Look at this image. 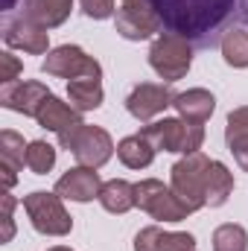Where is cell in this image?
Returning a JSON list of instances; mask_svg holds the SVG:
<instances>
[{
	"label": "cell",
	"mask_w": 248,
	"mask_h": 251,
	"mask_svg": "<svg viewBox=\"0 0 248 251\" xmlns=\"http://www.w3.org/2000/svg\"><path fill=\"white\" fill-rule=\"evenodd\" d=\"M41 67H44V73L62 76V79H82V76L99 79V76H102L99 62H97L94 56H88L82 47H73V44H62V47L50 50Z\"/></svg>",
	"instance_id": "9"
},
{
	"label": "cell",
	"mask_w": 248,
	"mask_h": 251,
	"mask_svg": "<svg viewBox=\"0 0 248 251\" xmlns=\"http://www.w3.org/2000/svg\"><path fill=\"white\" fill-rule=\"evenodd\" d=\"M173 108L178 111V117H181V120H190V123H204V120L213 114L216 100H213V94H210V91H204V88H190V91H184V94H175Z\"/></svg>",
	"instance_id": "16"
},
{
	"label": "cell",
	"mask_w": 248,
	"mask_h": 251,
	"mask_svg": "<svg viewBox=\"0 0 248 251\" xmlns=\"http://www.w3.org/2000/svg\"><path fill=\"white\" fill-rule=\"evenodd\" d=\"M24 210L32 222V228L38 234H47V237H64L70 234L73 228V219L70 213L64 210L62 196L59 193H44V190H35L24 199Z\"/></svg>",
	"instance_id": "4"
},
{
	"label": "cell",
	"mask_w": 248,
	"mask_h": 251,
	"mask_svg": "<svg viewBox=\"0 0 248 251\" xmlns=\"http://www.w3.org/2000/svg\"><path fill=\"white\" fill-rule=\"evenodd\" d=\"M56 164V149L47 143V140H32L26 146V167L35 173V176H47Z\"/></svg>",
	"instance_id": "26"
},
{
	"label": "cell",
	"mask_w": 248,
	"mask_h": 251,
	"mask_svg": "<svg viewBox=\"0 0 248 251\" xmlns=\"http://www.w3.org/2000/svg\"><path fill=\"white\" fill-rule=\"evenodd\" d=\"M149 64L161 79L178 82L181 76H187V70L193 64V44L175 32H164L155 38V44L149 50Z\"/></svg>",
	"instance_id": "6"
},
{
	"label": "cell",
	"mask_w": 248,
	"mask_h": 251,
	"mask_svg": "<svg viewBox=\"0 0 248 251\" xmlns=\"http://www.w3.org/2000/svg\"><path fill=\"white\" fill-rule=\"evenodd\" d=\"M21 70H24V64L18 62L12 53H0V82H3V85H9V82H18Z\"/></svg>",
	"instance_id": "28"
},
{
	"label": "cell",
	"mask_w": 248,
	"mask_h": 251,
	"mask_svg": "<svg viewBox=\"0 0 248 251\" xmlns=\"http://www.w3.org/2000/svg\"><path fill=\"white\" fill-rule=\"evenodd\" d=\"M207 164H210V158H204L201 152H193V155H184L173 167V184L170 187L190 213H196V210H201L207 204V196H204Z\"/></svg>",
	"instance_id": "3"
},
{
	"label": "cell",
	"mask_w": 248,
	"mask_h": 251,
	"mask_svg": "<svg viewBox=\"0 0 248 251\" xmlns=\"http://www.w3.org/2000/svg\"><path fill=\"white\" fill-rule=\"evenodd\" d=\"M175 102V94L170 91V85H152V82H140L131 94H128V100H125V108H128V114L134 117V120H140V123H149V120H155L161 111H167L170 105Z\"/></svg>",
	"instance_id": "10"
},
{
	"label": "cell",
	"mask_w": 248,
	"mask_h": 251,
	"mask_svg": "<svg viewBox=\"0 0 248 251\" xmlns=\"http://www.w3.org/2000/svg\"><path fill=\"white\" fill-rule=\"evenodd\" d=\"M0 196H3V243H9L12 234H15V225H12V207H15V199L9 196V190H3Z\"/></svg>",
	"instance_id": "29"
},
{
	"label": "cell",
	"mask_w": 248,
	"mask_h": 251,
	"mask_svg": "<svg viewBox=\"0 0 248 251\" xmlns=\"http://www.w3.org/2000/svg\"><path fill=\"white\" fill-rule=\"evenodd\" d=\"M161 26L196 47H213L216 35L237 9V18L248 24V0H152Z\"/></svg>",
	"instance_id": "1"
},
{
	"label": "cell",
	"mask_w": 248,
	"mask_h": 251,
	"mask_svg": "<svg viewBox=\"0 0 248 251\" xmlns=\"http://www.w3.org/2000/svg\"><path fill=\"white\" fill-rule=\"evenodd\" d=\"M114 24L125 41H143L161 29V18H158L152 0H123Z\"/></svg>",
	"instance_id": "8"
},
{
	"label": "cell",
	"mask_w": 248,
	"mask_h": 251,
	"mask_svg": "<svg viewBox=\"0 0 248 251\" xmlns=\"http://www.w3.org/2000/svg\"><path fill=\"white\" fill-rule=\"evenodd\" d=\"M99 204L108 210V213H128L134 204H137V187L128 184L123 178H114V181H105L99 190Z\"/></svg>",
	"instance_id": "19"
},
{
	"label": "cell",
	"mask_w": 248,
	"mask_h": 251,
	"mask_svg": "<svg viewBox=\"0 0 248 251\" xmlns=\"http://www.w3.org/2000/svg\"><path fill=\"white\" fill-rule=\"evenodd\" d=\"M222 56L231 67H248V29L231 26L222 35Z\"/></svg>",
	"instance_id": "23"
},
{
	"label": "cell",
	"mask_w": 248,
	"mask_h": 251,
	"mask_svg": "<svg viewBox=\"0 0 248 251\" xmlns=\"http://www.w3.org/2000/svg\"><path fill=\"white\" fill-rule=\"evenodd\" d=\"M196 237L193 234H173L164 228H143L134 237V251H193Z\"/></svg>",
	"instance_id": "15"
},
{
	"label": "cell",
	"mask_w": 248,
	"mask_h": 251,
	"mask_svg": "<svg viewBox=\"0 0 248 251\" xmlns=\"http://www.w3.org/2000/svg\"><path fill=\"white\" fill-rule=\"evenodd\" d=\"M41 128H50V131H56L59 134V140H64L73 128H79L82 126V117H79V111L73 108V105H67L62 102L59 97H47L44 100V105H41V111H38V117H35Z\"/></svg>",
	"instance_id": "14"
},
{
	"label": "cell",
	"mask_w": 248,
	"mask_h": 251,
	"mask_svg": "<svg viewBox=\"0 0 248 251\" xmlns=\"http://www.w3.org/2000/svg\"><path fill=\"white\" fill-rule=\"evenodd\" d=\"M225 143L231 152L248 146V105L237 108L228 114V126H225Z\"/></svg>",
	"instance_id": "25"
},
{
	"label": "cell",
	"mask_w": 248,
	"mask_h": 251,
	"mask_svg": "<svg viewBox=\"0 0 248 251\" xmlns=\"http://www.w3.org/2000/svg\"><path fill=\"white\" fill-rule=\"evenodd\" d=\"M47 97H50V91L41 82H9L0 91V102L9 111H18L24 117H38Z\"/></svg>",
	"instance_id": "11"
},
{
	"label": "cell",
	"mask_w": 248,
	"mask_h": 251,
	"mask_svg": "<svg viewBox=\"0 0 248 251\" xmlns=\"http://www.w3.org/2000/svg\"><path fill=\"white\" fill-rule=\"evenodd\" d=\"M213 251H248V234L243 225H219L213 231Z\"/></svg>",
	"instance_id": "24"
},
{
	"label": "cell",
	"mask_w": 248,
	"mask_h": 251,
	"mask_svg": "<svg viewBox=\"0 0 248 251\" xmlns=\"http://www.w3.org/2000/svg\"><path fill=\"white\" fill-rule=\"evenodd\" d=\"M3 41L9 47H18V50H26V53H47L50 47V38H47V26L29 21V18H15V21H6L3 24Z\"/></svg>",
	"instance_id": "12"
},
{
	"label": "cell",
	"mask_w": 248,
	"mask_h": 251,
	"mask_svg": "<svg viewBox=\"0 0 248 251\" xmlns=\"http://www.w3.org/2000/svg\"><path fill=\"white\" fill-rule=\"evenodd\" d=\"M67 97H70V105H73L79 114H82V111H94V108L102 105V85H99V79H91V76L70 79Z\"/></svg>",
	"instance_id": "21"
},
{
	"label": "cell",
	"mask_w": 248,
	"mask_h": 251,
	"mask_svg": "<svg viewBox=\"0 0 248 251\" xmlns=\"http://www.w3.org/2000/svg\"><path fill=\"white\" fill-rule=\"evenodd\" d=\"M67 152H73L76 155V161H79V167H91V170H99L102 164H108L111 161V155H114V140H111V134L105 131V128H99V126H79V128H73L64 140H59Z\"/></svg>",
	"instance_id": "5"
},
{
	"label": "cell",
	"mask_w": 248,
	"mask_h": 251,
	"mask_svg": "<svg viewBox=\"0 0 248 251\" xmlns=\"http://www.w3.org/2000/svg\"><path fill=\"white\" fill-rule=\"evenodd\" d=\"M234 193V176L228 173V167L222 161H210L207 164V176H204V196L210 207H222L228 201V196Z\"/></svg>",
	"instance_id": "18"
},
{
	"label": "cell",
	"mask_w": 248,
	"mask_h": 251,
	"mask_svg": "<svg viewBox=\"0 0 248 251\" xmlns=\"http://www.w3.org/2000/svg\"><path fill=\"white\" fill-rule=\"evenodd\" d=\"M50 251H70V249H64V246H56V249H50Z\"/></svg>",
	"instance_id": "31"
},
{
	"label": "cell",
	"mask_w": 248,
	"mask_h": 251,
	"mask_svg": "<svg viewBox=\"0 0 248 251\" xmlns=\"http://www.w3.org/2000/svg\"><path fill=\"white\" fill-rule=\"evenodd\" d=\"M99 190H102L99 173L91 170V167H73V170H67L62 178L56 181V193H59L62 199H70V201H91V199H99Z\"/></svg>",
	"instance_id": "13"
},
{
	"label": "cell",
	"mask_w": 248,
	"mask_h": 251,
	"mask_svg": "<svg viewBox=\"0 0 248 251\" xmlns=\"http://www.w3.org/2000/svg\"><path fill=\"white\" fill-rule=\"evenodd\" d=\"M140 134L155 146V149H164V152H181V155H193L201 149L204 143V128L201 123H190V120H158V123H149L140 128Z\"/></svg>",
	"instance_id": "2"
},
{
	"label": "cell",
	"mask_w": 248,
	"mask_h": 251,
	"mask_svg": "<svg viewBox=\"0 0 248 251\" xmlns=\"http://www.w3.org/2000/svg\"><path fill=\"white\" fill-rule=\"evenodd\" d=\"M155 146L143 137V134H131V137H123L117 143V158L123 161L128 170H146L152 161H155Z\"/></svg>",
	"instance_id": "20"
},
{
	"label": "cell",
	"mask_w": 248,
	"mask_h": 251,
	"mask_svg": "<svg viewBox=\"0 0 248 251\" xmlns=\"http://www.w3.org/2000/svg\"><path fill=\"white\" fill-rule=\"evenodd\" d=\"M134 187H137L140 210H146L152 219H158V222H181V219H187L190 210L178 201V196L173 193V187H164V181L146 178V181H140Z\"/></svg>",
	"instance_id": "7"
},
{
	"label": "cell",
	"mask_w": 248,
	"mask_h": 251,
	"mask_svg": "<svg viewBox=\"0 0 248 251\" xmlns=\"http://www.w3.org/2000/svg\"><path fill=\"white\" fill-rule=\"evenodd\" d=\"M234 158H237V164H240V167H243V170L248 173V146L237 149V152H234Z\"/></svg>",
	"instance_id": "30"
},
{
	"label": "cell",
	"mask_w": 248,
	"mask_h": 251,
	"mask_svg": "<svg viewBox=\"0 0 248 251\" xmlns=\"http://www.w3.org/2000/svg\"><path fill=\"white\" fill-rule=\"evenodd\" d=\"M24 164H26V146H24V137H21L18 131H12V128L0 131V167L18 173Z\"/></svg>",
	"instance_id": "22"
},
{
	"label": "cell",
	"mask_w": 248,
	"mask_h": 251,
	"mask_svg": "<svg viewBox=\"0 0 248 251\" xmlns=\"http://www.w3.org/2000/svg\"><path fill=\"white\" fill-rule=\"evenodd\" d=\"M193 251H196V249H193Z\"/></svg>",
	"instance_id": "32"
},
{
	"label": "cell",
	"mask_w": 248,
	"mask_h": 251,
	"mask_svg": "<svg viewBox=\"0 0 248 251\" xmlns=\"http://www.w3.org/2000/svg\"><path fill=\"white\" fill-rule=\"evenodd\" d=\"M73 9V0H24V18L53 29L62 26Z\"/></svg>",
	"instance_id": "17"
},
{
	"label": "cell",
	"mask_w": 248,
	"mask_h": 251,
	"mask_svg": "<svg viewBox=\"0 0 248 251\" xmlns=\"http://www.w3.org/2000/svg\"><path fill=\"white\" fill-rule=\"evenodd\" d=\"M82 9H85V15L94 18V21H105V18H111V15L117 12L114 0H82Z\"/></svg>",
	"instance_id": "27"
}]
</instances>
